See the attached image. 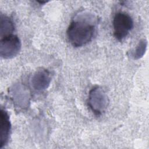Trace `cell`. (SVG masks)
I'll return each mask as SVG.
<instances>
[{
	"mask_svg": "<svg viewBox=\"0 0 149 149\" xmlns=\"http://www.w3.org/2000/svg\"><path fill=\"white\" fill-rule=\"evenodd\" d=\"M1 38L13 34L15 30V25L13 20L8 16L1 15Z\"/></svg>",
	"mask_w": 149,
	"mask_h": 149,
	"instance_id": "52a82bcc",
	"label": "cell"
},
{
	"mask_svg": "<svg viewBox=\"0 0 149 149\" xmlns=\"http://www.w3.org/2000/svg\"><path fill=\"white\" fill-rule=\"evenodd\" d=\"M22 44L20 38L11 34L1 38L0 55L4 59H10L16 56L20 52Z\"/></svg>",
	"mask_w": 149,
	"mask_h": 149,
	"instance_id": "277c9868",
	"label": "cell"
},
{
	"mask_svg": "<svg viewBox=\"0 0 149 149\" xmlns=\"http://www.w3.org/2000/svg\"><path fill=\"white\" fill-rule=\"evenodd\" d=\"M96 19L90 14L77 16L70 23L67 30L69 41L74 47H80L93 39L95 32Z\"/></svg>",
	"mask_w": 149,
	"mask_h": 149,
	"instance_id": "6da1fadb",
	"label": "cell"
},
{
	"mask_svg": "<svg viewBox=\"0 0 149 149\" xmlns=\"http://www.w3.org/2000/svg\"><path fill=\"white\" fill-rule=\"evenodd\" d=\"M1 142L0 148L7 144L11 130V124L7 111L1 109Z\"/></svg>",
	"mask_w": 149,
	"mask_h": 149,
	"instance_id": "8992f818",
	"label": "cell"
},
{
	"mask_svg": "<svg viewBox=\"0 0 149 149\" xmlns=\"http://www.w3.org/2000/svg\"><path fill=\"white\" fill-rule=\"evenodd\" d=\"M108 98L104 90L99 86H95L89 92L88 106L94 114L99 116L107 109Z\"/></svg>",
	"mask_w": 149,
	"mask_h": 149,
	"instance_id": "7a4b0ae2",
	"label": "cell"
},
{
	"mask_svg": "<svg viewBox=\"0 0 149 149\" xmlns=\"http://www.w3.org/2000/svg\"><path fill=\"white\" fill-rule=\"evenodd\" d=\"M114 37L122 41L129 34L133 28V21L132 17L125 12L116 13L113 19Z\"/></svg>",
	"mask_w": 149,
	"mask_h": 149,
	"instance_id": "3957f363",
	"label": "cell"
},
{
	"mask_svg": "<svg viewBox=\"0 0 149 149\" xmlns=\"http://www.w3.org/2000/svg\"><path fill=\"white\" fill-rule=\"evenodd\" d=\"M51 80L48 70L41 69L37 70L31 78V85L34 90L42 91L48 87Z\"/></svg>",
	"mask_w": 149,
	"mask_h": 149,
	"instance_id": "5b68a950",
	"label": "cell"
},
{
	"mask_svg": "<svg viewBox=\"0 0 149 149\" xmlns=\"http://www.w3.org/2000/svg\"><path fill=\"white\" fill-rule=\"evenodd\" d=\"M147 46V41L146 39L141 40L134 51L132 52V57L134 59H139L144 55Z\"/></svg>",
	"mask_w": 149,
	"mask_h": 149,
	"instance_id": "ba28073f",
	"label": "cell"
}]
</instances>
